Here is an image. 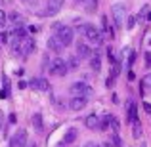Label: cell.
Returning <instances> with one entry per match:
<instances>
[{
	"mask_svg": "<svg viewBox=\"0 0 151 147\" xmlns=\"http://www.w3.org/2000/svg\"><path fill=\"white\" fill-rule=\"evenodd\" d=\"M10 50L15 57H25L29 55L31 52L35 50V40L31 37H25V38H12V44H10Z\"/></svg>",
	"mask_w": 151,
	"mask_h": 147,
	"instance_id": "1",
	"label": "cell"
},
{
	"mask_svg": "<svg viewBox=\"0 0 151 147\" xmlns=\"http://www.w3.org/2000/svg\"><path fill=\"white\" fill-rule=\"evenodd\" d=\"M48 71H50L52 77H65V75L69 73L65 59H61V57H54V59H52V63H50Z\"/></svg>",
	"mask_w": 151,
	"mask_h": 147,
	"instance_id": "2",
	"label": "cell"
},
{
	"mask_svg": "<svg viewBox=\"0 0 151 147\" xmlns=\"http://www.w3.org/2000/svg\"><path fill=\"white\" fill-rule=\"evenodd\" d=\"M82 33H84L88 44H90V42H92V44H101V42H103V33H100V31H98L94 25L82 27Z\"/></svg>",
	"mask_w": 151,
	"mask_h": 147,
	"instance_id": "3",
	"label": "cell"
},
{
	"mask_svg": "<svg viewBox=\"0 0 151 147\" xmlns=\"http://www.w3.org/2000/svg\"><path fill=\"white\" fill-rule=\"evenodd\" d=\"M58 40L63 44V48H67V46L73 44V40H75V31H73V27L63 25L61 29L58 31Z\"/></svg>",
	"mask_w": 151,
	"mask_h": 147,
	"instance_id": "4",
	"label": "cell"
},
{
	"mask_svg": "<svg viewBox=\"0 0 151 147\" xmlns=\"http://www.w3.org/2000/svg\"><path fill=\"white\" fill-rule=\"evenodd\" d=\"M69 92H71V96H86L88 98L94 90H92V86H88L86 82L78 80V82H73V84L69 86Z\"/></svg>",
	"mask_w": 151,
	"mask_h": 147,
	"instance_id": "5",
	"label": "cell"
},
{
	"mask_svg": "<svg viewBox=\"0 0 151 147\" xmlns=\"http://www.w3.org/2000/svg\"><path fill=\"white\" fill-rule=\"evenodd\" d=\"M63 4H65V0H48L46 11H38V15H55L63 8Z\"/></svg>",
	"mask_w": 151,
	"mask_h": 147,
	"instance_id": "6",
	"label": "cell"
},
{
	"mask_svg": "<svg viewBox=\"0 0 151 147\" xmlns=\"http://www.w3.org/2000/svg\"><path fill=\"white\" fill-rule=\"evenodd\" d=\"M92 54H94V50L88 42H78L77 44V57L78 59H90Z\"/></svg>",
	"mask_w": 151,
	"mask_h": 147,
	"instance_id": "7",
	"label": "cell"
},
{
	"mask_svg": "<svg viewBox=\"0 0 151 147\" xmlns=\"http://www.w3.org/2000/svg\"><path fill=\"white\" fill-rule=\"evenodd\" d=\"M27 143V130H17L10 140V147H25Z\"/></svg>",
	"mask_w": 151,
	"mask_h": 147,
	"instance_id": "8",
	"label": "cell"
},
{
	"mask_svg": "<svg viewBox=\"0 0 151 147\" xmlns=\"http://www.w3.org/2000/svg\"><path fill=\"white\" fill-rule=\"evenodd\" d=\"M86 103H88V98L86 96H73L69 101V109L71 111H82L86 107Z\"/></svg>",
	"mask_w": 151,
	"mask_h": 147,
	"instance_id": "9",
	"label": "cell"
},
{
	"mask_svg": "<svg viewBox=\"0 0 151 147\" xmlns=\"http://www.w3.org/2000/svg\"><path fill=\"white\" fill-rule=\"evenodd\" d=\"M84 124L88 126L90 130H98V128H100V117H98L96 113H90L88 117L84 118Z\"/></svg>",
	"mask_w": 151,
	"mask_h": 147,
	"instance_id": "10",
	"label": "cell"
},
{
	"mask_svg": "<svg viewBox=\"0 0 151 147\" xmlns=\"http://www.w3.org/2000/svg\"><path fill=\"white\" fill-rule=\"evenodd\" d=\"M77 136H78V132H77V128H69L65 134H63V143L65 145H73L75 141H77Z\"/></svg>",
	"mask_w": 151,
	"mask_h": 147,
	"instance_id": "11",
	"label": "cell"
},
{
	"mask_svg": "<svg viewBox=\"0 0 151 147\" xmlns=\"http://www.w3.org/2000/svg\"><path fill=\"white\" fill-rule=\"evenodd\" d=\"M113 15H115L117 27H121L122 25V15H124V6H122V4H115L113 6Z\"/></svg>",
	"mask_w": 151,
	"mask_h": 147,
	"instance_id": "12",
	"label": "cell"
},
{
	"mask_svg": "<svg viewBox=\"0 0 151 147\" xmlns=\"http://www.w3.org/2000/svg\"><path fill=\"white\" fill-rule=\"evenodd\" d=\"M31 84H33V88L40 90V92H48L50 90V82L46 78H35V80H31Z\"/></svg>",
	"mask_w": 151,
	"mask_h": 147,
	"instance_id": "13",
	"label": "cell"
},
{
	"mask_svg": "<svg viewBox=\"0 0 151 147\" xmlns=\"http://www.w3.org/2000/svg\"><path fill=\"white\" fill-rule=\"evenodd\" d=\"M48 48L54 52V54L59 55V54H61V50H63V44L58 40V37H50V38H48Z\"/></svg>",
	"mask_w": 151,
	"mask_h": 147,
	"instance_id": "14",
	"label": "cell"
},
{
	"mask_svg": "<svg viewBox=\"0 0 151 147\" xmlns=\"http://www.w3.org/2000/svg\"><path fill=\"white\" fill-rule=\"evenodd\" d=\"M88 61H90V67H92V71H94V73H98V71L101 69V55L98 54V52H94V54H92V57H90Z\"/></svg>",
	"mask_w": 151,
	"mask_h": 147,
	"instance_id": "15",
	"label": "cell"
},
{
	"mask_svg": "<svg viewBox=\"0 0 151 147\" xmlns=\"http://www.w3.org/2000/svg\"><path fill=\"white\" fill-rule=\"evenodd\" d=\"M31 122H33V128L37 130L38 134H42V128H44V120H42V115L40 113H35L33 118H31Z\"/></svg>",
	"mask_w": 151,
	"mask_h": 147,
	"instance_id": "16",
	"label": "cell"
},
{
	"mask_svg": "<svg viewBox=\"0 0 151 147\" xmlns=\"http://www.w3.org/2000/svg\"><path fill=\"white\" fill-rule=\"evenodd\" d=\"M128 120H130V124L138 120V107H136V103H134V101L128 103Z\"/></svg>",
	"mask_w": 151,
	"mask_h": 147,
	"instance_id": "17",
	"label": "cell"
},
{
	"mask_svg": "<svg viewBox=\"0 0 151 147\" xmlns=\"http://www.w3.org/2000/svg\"><path fill=\"white\" fill-rule=\"evenodd\" d=\"M65 63H67V69H69V71H77L78 65H81V59H78L77 55H71V57L67 59Z\"/></svg>",
	"mask_w": 151,
	"mask_h": 147,
	"instance_id": "18",
	"label": "cell"
},
{
	"mask_svg": "<svg viewBox=\"0 0 151 147\" xmlns=\"http://www.w3.org/2000/svg\"><path fill=\"white\" fill-rule=\"evenodd\" d=\"M132 138L134 140H140L142 138V124H140V120L132 122Z\"/></svg>",
	"mask_w": 151,
	"mask_h": 147,
	"instance_id": "19",
	"label": "cell"
},
{
	"mask_svg": "<svg viewBox=\"0 0 151 147\" xmlns=\"http://www.w3.org/2000/svg\"><path fill=\"white\" fill-rule=\"evenodd\" d=\"M111 117H113L111 113H105V115H103V117L100 118V130H107V128H109V120H111Z\"/></svg>",
	"mask_w": 151,
	"mask_h": 147,
	"instance_id": "20",
	"label": "cell"
},
{
	"mask_svg": "<svg viewBox=\"0 0 151 147\" xmlns=\"http://www.w3.org/2000/svg\"><path fill=\"white\" fill-rule=\"evenodd\" d=\"M109 126H111V130H113V132H121V122L117 120V117H111V120H109Z\"/></svg>",
	"mask_w": 151,
	"mask_h": 147,
	"instance_id": "21",
	"label": "cell"
},
{
	"mask_svg": "<svg viewBox=\"0 0 151 147\" xmlns=\"http://www.w3.org/2000/svg\"><path fill=\"white\" fill-rule=\"evenodd\" d=\"M86 10H88L90 14H96V10H98V0H88V2H86Z\"/></svg>",
	"mask_w": 151,
	"mask_h": 147,
	"instance_id": "22",
	"label": "cell"
},
{
	"mask_svg": "<svg viewBox=\"0 0 151 147\" xmlns=\"http://www.w3.org/2000/svg\"><path fill=\"white\" fill-rule=\"evenodd\" d=\"M145 88H151V75H145V77L142 78V92H144Z\"/></svg>",
	"mask_w": 151,
	"mask_h": 147,
	"instance_id": "23",
	"label": "cell"
},
{
	"mask_svg": "<svg viewBox=\"0 0 151 147\" xmlns=\"http://www.w3.org/2000/svg\"><path fill=\"white\" fill-rule=\"evenodd\" d=\"M136 23H138V15H130L126 27H128V29H134V27H136Z\"/></svg>",
	"mask_w": 151,
	"mask_h": 147,
	"instance_id": "24",
	"label": "cell"
},
{
	"mask_svg": "<svg viewBox=\"0 0 151 147\" xmlns=\"http://www.w3.org/2000/svg\"><path fill=\"white\" fill-rule=\"evenodd\" d=\"M111 143H113V147H122V140H121V136H119V134H115L113 140H111Z\"/></svg>",
	"mask_w": 151,
	"mask_h": 147,
	"instance_id": "25",
	"label": "cell"
},
{
	"mask_svg": "<svg viewBox=\"0 0 151 147\" xmlns=\"http://www.w3.org/2000/svg\"><path fill=\"white\" fill-rule=\"evenodd\" d=\"M4 25H6V14L0 10V27H4Z\"/></svg>",
	"mask_w": 151,
	"mask_h": 147,
	"instance_id": "26",
	"label": "cell"
},
{
	"mask_svg": "<svg viewBox=\"0 0 151 147\" xmlns=\"http://www.w3.org/2000/svg\"><path fill=\"white\" fill-rule=\"evenodd\" d=\"M82 147H100V143H96V141H86Z\"/></svg>",
	"mask_w": 151,
	"mask_h": 147,
	"instance_id": "27",
	"label": "cell"
},
{
	"mask_svg": "<svg viewBox=\"0 0 151 147\" xmlns=\"http://www.w3.org/2000/svg\"><path fill=\"white\" fill-rule=\"evenodd\" d=\"M61 27H63V23H54V25H52V29H54V33H58Z\"/></svg>",
	"mask_w": 151,
	"mask_h": 147,
	"instance_id": "28",
	"label": "cell"
},
{
	"mask_svg": "<svg viewBox=\"0 0 151 147\" xmlns=\"http://www.w3.org/2000/svg\"><path fill=\"white\" fill-rule=\"evenodd\" d=\"M8 120H10L12 124H15V122H17V117H15V113H12L10 117H8Z\"/></svg>",
	"mask_w": 151,
	"mask_h": 147,
	"instance_id": "29",
	"label": "cell"
},
{
	"mask_svg": "<svg viewBox=\"0 0 151 147\" xmlns=\"http://www.w3.org/2000/svg\"><path fill=\"white\" fill-rule=\"evenodd\" d=\"M145 65H147V67H151V54H149V52L145 54Z\"/></svg>",
	"mask_w": 151,
	"mask_h": 147,
	"instance_id": "30",
	"label": "cell"
},
{
	"mask_svg": "<svg viewBox=\"0 0 151 147\" xmlns=\"http://www.w3.org/2000/svg\"><path fill=\"white\" fill-rule=\"evenodd\" d=\"M144 109H145V113H151V103H144Z\"/></svg>",
	"mask_w": 151,
	"mask_h": 147,
	"instance_id": "31",
	"label": "cell"
},
{
	"mask_svg": "<svg viewBox=\"0 0 151 147\" xmlns=\"http://www.w3.org/2000/svg\"><path fill=\"white\" fill-rule=\"evenodd\" d=\"M23 2H25V4H29V6H37V2H38V0H23Z\"/></svg>",
	"mask_w": 151,
	"mask_h": 147,
	"instance_id": "32",
	"label": "cell"
},
{
	"mask_svg": "<svg viewBox=\"0 0 151 147\" xmlns=\"http://www.w3.org/2000/svg\"><path fill=\"white\" fill-rule=\"evenodd\" d=\"M2 126H4V113L0 111V130H2Z\"/></svg>",
	"mask_w": 151,
	"mask_h": 147,
	"instance_id": "33",
	"label": "cell"
},
{
	"mask_svg": "<svg viewBox=\"0 0 151 147\" xmlns=\"http://www.w3.org/2000/svg\"><path fill=\"white\" fill-rule=\"evenodd\" d=\"M6 40H8V34L2 33V34H0V42H6Z\"/></svg>",
	"mask_w": 151,
	"mask_h": 147,
	"instance_id": "34",
	"label": "cell"
},
{
	"mask_svg": "<svg viewBox=\"0 0 151 147\" xmlns=\"http://www.w3.org/2000/svg\"><path fill=\"white\" fill-rule=\"evenodd\" d=\"M55 147H65V143H63V141H61V143H58Z\"/></svg>",
	"mask_w": 151,
	"mask_h": 147,
	"instance_id": "35",
	"label": "cell"
},
{
	"mask_svg": "<svg viewBox=\"0 0 151 147\" xmlns=\"http://www.w3.org/2000/svg\"><path fill=\"white\" fill-rule=\"evenodd\" d=\"M140 147H147V145H145V143H142V145H140Z\"/></svg>",
	"mask_w": 151,
	"mask_h": 147,
	"instance_id": "36",
	"label": "cell"
},
{
	"mask_svg": "<svg viewBox=\"0 0 151 147\" xmlns=\"http://www.w3.org/2000/svg\"><path fill=\"white\" fill-rule=\"evenodd\" d=\"M149 44H151V40H149Z\"/></svg>",
	"mask_w": 151,
	"mask_h": 147,
	"instance_id": "37",
	"label": "cell"
}]
</instances>
